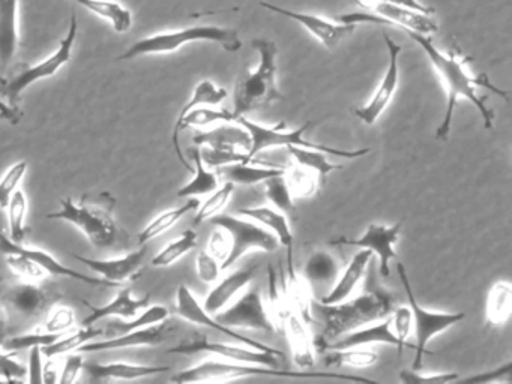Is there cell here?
Here are the masks:
<instances>
[{"instance_id":"obj_1","label":"cell","mask_w":512,"mask_h":384,"mask_svg":"<svg viewBox=\"0 0 512 384\" xmlns=\"http://www.w3.org/2000/svg\"><path fill=\"white\" fill-rule=\"evenodd\" d=\"M404 32L427 54L428 60H430L437 77L440 78L446 90L445 114H443L442 122L436 129L437 140L448 138L449 132H451L455 105L460 99H466L479 111L485 129L493 128L494 111L488 107L487 96L481 95L479 89L491 90V92L505 99H508V92L491 83L490 78L484 72L478 75L472 74L469 63L464 57L454 53V51H446L445 53V51L440 50L434 45L431 36L410 32V30H404Z\"/></svg>"},{"instance_id":"obj_2","label":"cell","mask_w":512,"mask_h":384,"mask_svg":"<svg viewBox=\"0 0 512 384\" xmlns=\"http://www.w3.org/2000/svg\"><path fill=\"white\" fill-rule=\"evenodd\" d=\"M317 311L322 318L323 329L319 338H314L316 350L323 351L331 342L358 327L389 317L394 311L395 296L382 287L370 288L364 293L334 305L317 302Z\"/></svg>"},{"instance_id":"obj_3","label":"cell","mask_w":512,"mask_h":384,"mask_svg":"<svg viewBox=\"0 0 512 384\" xmlns=\"http://www.w3.org/2000/svg\"><path fill=\"white\" fill-rule=\"evenodd\" d=\"M250 377H278V378H301V380H340L350 383H377L367 377L359 375L338 374V372H310L307 369L302 371H284L271 366L253 365V363L232 362V360L212 357L196 363L191 368L184 369L170 378L172 383H226V381L241 380Z\"/></svg>"},{"instance_id":"obj_4","label":"cell","mask_w":512,"mask_h":384,"mask_svg":"<svg viewBox=\"0 0 512 384\" xmlns=\"http://www.w3.org/2000/svg\"><path fill=\"white\" fill-rule=\"evenodd\" d=\"M115 206L116 198L107 191L98 195L85 194L79 203L67 197L61 200V210L49 213L47 218L70 222L88 237L95 248L110 249L118 245L122 236L113 216Z\"/></svg>"},{"instance_id":"obj_5","label":"cell","mask_w":512,"mask_h":384,"mask_svg":"<svg viewBox=\"0 0 512 384\" xmlns=\"http://www.w3.org/2000/svg\"><path fill=\"white\" fill-rule=\"evenodd\" d=\"M251 45L259 53V65L236 84L233 92V113L236 117L248 116L286 98L278 87L277 44L272 39L256 38Z\"/></svg>"},{"instance_id":"obj_6","label":"cell","mask_w":512,"mask_h":384,"mask_svg":"<svg viewBox=\"0 0 512 384\" xmlns=\"http://www.w3.org/2000/svg\"><path fill=\"white\" fill-rule=\"evenodd\" d=\"M193 42H212V44L221 45L229 53H236L242 48L238 30L233 27L203 24V26L185 27V29L169 30V32L146 36V38L134 42L125 53L118 57V60H133L136 57L151 56V54L175 53L179 48L193 44Z\"/></svg>"},{"instance_id":"obj_7","label":"cell","mask_w":512,"mask_h":384,"mask_svg":"<svg viewBox=\"0 0 512 384\" xmlns=\"http://www.w3.org/2000/svg\"><path fill=\"white\" fill-rule=\"evenodd\" d=\"M236 123L244 126L250 134V149H248V161L253 162L257 155L269 149H278V147H305V149L322 150L332 156H341V158L355 159L370 153V149L344 150L335 149V147L326 146V144H317L313 141L305 140L304 134L310 131L314 122L305 123L296 129H287L283 122L274 126L262 125V123L254 122L247 116H238Z\"/></svg>"},{"instance_id":"obj_8","label":"cell","mask_w":512,"mask_h":384,"mask_svg":"<svg viewBox=\"0 0 512 384\" xmlns=\"http://www.w3.org/2000/svg\"><path fill=\"white\" fill-rule=\"evenodd\" d=\"M77 32H79V23H77V15L73 14L71 15L67 36L62 39L61 45L52 56L47 57L37 65H29L25 62L17 63L8 77H0V99L4 98L14 110L22 111V108H20L22 93L35 81L53 77L59 69L64 68L70 62Z\"/></svg>"},{"instance_id":"obj_9","label":"cell","mask_w":512,"mask_h":384,"mask_svg":"<svg viewBox=\"0 0 512 384\" xmlns=\"http://www.w3.org/2000/svg\"><path fill=\"white\" fill-rule=\"evenodd\" d=\"M214 227L223 228L229 234L232 248L229 257L221 263V272L232 269L247 252L259 249L263 252H275L280 248L277 237L266 230L254 219L245 216H233L229 213H218L209 219Z\"/></svg>"},{"instance_id":"obj_10","label":"cell","mask_w":512,"mask_h":384,"mask_svg":"<svg viewBox=\"0 0 512 384\" xmlns=\"http://www.w3.org/2000/svg\"><path fill=\"white\" fill-rule=\"evenodd\" d=\"M397 270L401 284H403L404 291H406L407 299H409L410 309H412L413 330H415L416 336V353L412 369H421L422 363H424V356L428 351V344L440 333L446 332L455 324L463 321L466 318V314L464 312L431 311V309L419 305L415 293H413L412 284H410L404 264L397 263Z\"/></svg>"},{"instance_id":"obj_11","label":"cell","mask_w":512,"mask_h":384,"mask_svg":"<svg viewBox=\"0 0 512 384\" xmlns=\"http://www.w3.org/2000/svg\"><path fill=\"white\" fill-rule=\"evenodd\" d=\"M364 8L370 12H350V14L338 15L337 20L349 24H388V26L400 27L401 30L421 33L431 36L439 30V24L434 20L433 14L416 11L407 6L395 5V3L370 0L364 3Z\"/></svg>"},{"instance_id":"obj_12","label":"cell","mask_w":512,"mask_h":384,"mask_svg":"<svg viewBox=\"0 0 512 384\" xmlns=\"http://www.w3.org/2000/svg\"><path fill=\"white\" fill-rule=\"evenodd\" d=\"M169 354H191L208 353L220 359L232 360V362L253 363V365L271 366V368H280L281 363L286 360V354L283 351L274 348V350H256L248 345L224 344V342L209 341L206 335L194 336L190 341L181 342L176 347L167 351Z\"/></svg>"},{"instance_id":"obj_13","label":"cell","mask_w":512,"mask_h":384,"mask_svg":"<svg viewBox=\"0 0 512 384\" xmlns=\"http://www.w3.org/2000/svg\"><path fill=\"white\" fill-rule=\"evenodd\" d=\"M58 297V294L44 288L40 282H4L0 285V305L16 320H38L55 305Z\"/></svg>"},{"instance_id":"obj_14","label":"cell","mask_w":512,"mask_h":384,"mask_svg":"<svg viewBox=\"0 0 512 384\" xmlns=\"http://www.w3.org/2000/svg\"><path fill=\"white\" fill-rule=\"evenodd\" d=\"M215 320L230 329L256 330V332H278L269 309L266 308L262 293L257 288H250L232 303L214 315Z\"/></svg>"},{"instance_id":"obj_15","label":"cell","mask_w":512,"mask_h":384,"mask_svg":"<svg viewBox=\"0 0 512 384\" xmlns=\"http://www.w3.org/2000/svg\"><path fill=\"white\" fill-rule=\"evenodd\" d=\"M383 36H385L386 50H388V66H386L385 74L371 98L353 111V114L367 126H373L385 113L386 108L394 99L398 83H400V54L403 47L397 44L388 33Z\"/></svg>"},{"instance_id":"obj_16","label":"cell","mask_w":512,"mask_h":384,"mask_svg":"<svg viewBox=\"0 0 512 384\" xmlns=\"http://www.w3.org/2000/svg\"><path fill=\"white\" fill-rule=\"evenodd\" d=\"M401 227H403L401 221L394 225L376 224L374 222V224L368 225L367 230L358 239L341 237V239L331 240V245H347L368 249L379 258L380 275L383 278H388L389 273H391V261L397 258L395 245L400 239Z\"/></svg>"},{"instance_id":"obj_17","label":"cell","mask_w":512,"mask_h":384,"mask_svg":"<svg viewBox=\"0 0 512 384\" xmlns=\"http://www.w3.org/2000/svg\"><path fill=\"white\" fill-rule=\"evenodd\" d=\"M262 8L275 14L284 15L290 20L301 24L307 29L317 41L322 42L328 50H334L343 39L349 38L356 30L358 24L341 23V21L329 20L319 14H310V12L292 11V9L283 8V6L272 5V3H260Z\"/></svg>"},{"instance_id":"obj_18","label":"cell","mask_w":512,"mask_h":384,"mask_svg":"<svg viewBox=\"0 0 512 384\" xmlns=\"http://www.w3.org/2000/svg\"><path fill=\"white\" fill-rule=\"evenodd\" d=\"M176 314L184 318L188 323L217 330V332L223 333L224 336L232 339V341L239 342V344L248 345V347L256 348V350H274V347H269V345L263 344V342L257 341V339L241 335V333L236 332V330L218 323L214 315L209 314V312L203 308L196 294L184 284L179 285L178 291H176Z\"/></svg>"},{"instance_id":"obj_19","label":"cell","mask_w":512,"mask_h":384,"mask_svg":"<svg viewBox=\"0 0 512 384\" xmlns=\"http://www.w3.org/2000/svg\"><path fill=\"white\" fill-rule=\"evenodd\" d=\"M0 254H22L26 257L31 258L35 263L40 264L47 273L55 276H62V278L76 279V281L83 282L86 285H92V287L100 288H119L121 285L115 284V282L107 281L104 278H98V276H88L85 273L79 272V270L71 269V267L65 266L61 261L56 260L50 252L43 251V249L29 248V246L23 245V243H14L10 237L5 233H0Z\"/></svg>"},{"instance_id":"obj_20","label":"cell","mask_w":512,"mask_h":384,"mask_svg":"<svg viewBox=\"0 0 512 384\" xmlns=\"http://www.w3.org/2000/svg\"><path fill=\"white\" fill-rule=\"evenodd\" d=\"M173 330H175V326L167 318L161 323L140 327V329L131 330V332L124 333V335L110 336V338L101 339V341L88 342L77 351L97 353V351L122 350V348L155 347V345L166 342L172 335Z\"/></svg>"},{"instance_id":"obj_21","label":"cell","mask_w":512,"mask_h":384,"mask_svg":"<svg viewBox=\"0 0 512 384\" xmlns=\"http://www.w3.org/2000/svg\"><path fill=\"white\" fill-rule=\"evenodd\" d=\"M146 254L148 249L142 248L139 251L128 252L124 257L109 258V260H98V258L82 257V255H74V258L85 264L92 272L101 275V278L122 285V282L130 281L142 273Z\"/></svg>"},{"instance_id":"obj_22","label":"cell","mask_w":512,"mask_h":384,"mask_svg":"<svg viewBox=\"0 0 512 384\" xmlns=\"http://www.w3.org/2000/svg\"><path fill=\"white\" fill-rule=\"evenodd\" d=\"M373 258V252L368 251V249H361V251L356 252L352 260L347 264L346 269L338 273L331 290L319 300V303H322V305H334V303L350 299L356 293V290L361 287L365 273H367L368 266H370Z\"/></svg>"},{"instance_id":"obj_23","label":"cell","mask_w":512,"mask_h":384,"mask_svg":"<svg viewBox=\"0 0 512 384\" xmlns=\"http://www.w3.org/2000/svg\"><path fill=\"white\" fill-rule=\"evenodd\" d=\"M239 215L245 218L254 219L260 225L271 231L281 246H284L287 251V269H289V276L295 275L296 270L293 266V237L292 227H290L289 219L286 213L281 210L275 209L274 206H257L247 207V209H239Z\"/></svg>"},{"instance_id":"obj_24","label":"cell","mask_w":512,"mask_h":384,"mask_svg":"<svg viewBox=\"0 0 512 384\" xmlns=\"http://www.w3.org/2000/svg\"><path fill=\"white\" fill-rule=\"evenodd\" d=\"M373 344L395 345L400 354V342L392 330L391 315L383 320L374 321L367 326L358 327L346 335L340 336L328 345L325 350H346V348H361Z\"/></svg>"},{"instance_id":"obj_25","label":"cell","mask_w":512,"mask_h":384,"mask_svg":"<svg viewBox=\"0 0 512 384\" xmlns=\"http://www.w3.org/2000/svg\"><path fill=\"white\" fill-rule=\"evenodd\" d=\"M257 266H245L242 269L229 273L224 278H218L214 287L209 291L203 302V308L211 315L217 314L235 300L241 291H244L256 278Z\"/></svg>"},{"instance_id":"obj_26","label":"cell","mask_w":512,"mask_h":384,"mask_svg":"<svg viewBox=\"0 0 512 384\" xmlns=\"http://www.w3.org/2000/svg\"><path fill=\"white\" fill-rule=\"evenodd\" d=\"M85 305L89 308L88 317L83 320V326H94L98 321L104 318H122V320H130L140 314L142 309L148 308L151 305V296L136 299L133 296V291L130 287H119L118 294L115 299L110 300L109 303L103 306H94L91 303Z\"/></svg>"},{"instance_id":"obj_27","label":"cell","mask_w":512,"mask_h":384,"mask_svg":"<svg viewBox=\"0 0 512 384\" xmlns=\"http://www.w3.org/2000/svg\"><path fill=\"white\" fill-rule=\"evenodd\" d=\"M281 329L289 342L295 365L301 369L313 368L316 365L317 350L308 324L295 312H290L281 323Z\"/></svg>"},{"instance_id":"obj_28","label":"cell","mask_w":512,"mask_h":384,"mask_svg":"<svg viewBox=\"0 0 512 384\" xmlns=\"http://www.w3.org/2000/svg\"><path fill=\"white\" fill-rule=\"evenodd\" d=\"M193 143L197 147H211L221 150H241L248 152L250 149V134L244 126L236 122L220 123L215 128L206 129L194 135Z\"/></svg>"},{"instance_id":"obj_29","label":"cell","mask_w":512,"mask_h":384,"mask_svg":"<svg viewBox=\"0 0 512 384\" xmlns=\"http://www.w3.org/2000/svg\"><path fill=\"white\" fill-rule=\"evenodd\" d=\"M85 369L94 380H139L151 375L169 372L170 366L139 365V363L85 362Z\"/></svg>"},{"instance_id":"obj_30","label":"cell","mask_w":512,"mask_h":384,"mask_svg":"<svg viewBox=\"0 0 512 384\" xmlns=\"http://www.w3.org/2000/svg\"><path fill=\"white\" fill-rule=\"evenodd\" d=\"M19 44V0H0V65L13 62Z\"/></svg>"},{"instance_id":"obj_31","label":"cell","mask_w":512,"mask_h":384,"mask_svg":"<svg viewBox=\"0 0 512 384\" xmlns=\"http://www.w3.org/2000/svg\"><path fill=\"white\" fill-rule=\"evenodd\" d=\"M221 182H230L233 185L253 186L266 182L271 177L284 174V168L272 165H254L253 162H235L217 168Z\"/></svg>"},{"instance_id":"obj_32","label":"cell","mask_w":512,"mask_h":384,"mask_svg":"<svg viewBox=\"0 0 512 384\" xmlns=\"http://www.w3.org/2000/svg\"><path fill=\"white\" fill-rule=\"evenodd\" d=\"M188 155H190L191 161L194 162V177L187 185L182 186L176 195L179 198H191L211 194L221 185L217 170H212V168H208L203 164L202 158H200L199 147H191L188 150Z\"/></svg>"},{"instance_id":"obj_33","label":"cell","mask_w":512,"mask_h":384,"mask_svg":"<svg viewBox=\"0 0 512 384\" xmlns=\"http://www.w3.org/2000/svg\"><path fill=\"white\" fill-rule=\"evenodd\" d=\"M512 311V285L509 281H497L488 291L485 320L493 327L508 323Z\"/></svg>"},{"instance_id":"obj_34","label":"cell","mask_w":512,"mask_h":384,"mask_svg":"<svg viewBox=\"0 0 512 384\" xmlns=\"http://www.w3.org/2000/svg\"><path fill=\"white\" fill-rule=\"evenodd\" d=\"M199 204L200 201L197 200L196 197H191L190 200H188L187 203L182 204V206L166 210V212L155 216V218L152 219L145 228H143L142 233L139 234L140 245H145L149 240H154L155 237L161 236V234L169 231L170 228L175 227V225L178 224L185 215L197 210Z\"/></svg>"},{"instance_id":"obj_35","label":"cell","mask_w":512,"mask_h":384,"mask_svg":"<svg viewBox=\"0 0 512 384\" xmlns=\"http://www.w3.org/2000/svg\"><path fill=\"white\" fill-rule=\"evenodd\" d=\"M98 17L106 18L118 33H125L133 27V12L115 0H74Z\"/></svg>"},{"instance_id":"obj_36","label":"cell","mask_w":512,"mask_h":384,"mask_svg":"<svg viewBox=\"0 0 512 384\" xmlns=\"http://www.w3.org/2000/svg\"><path fill=\"white\" fill-rule=\"evenodd\" d=\"M338 273L340 267L337 260L329 252L317 251L308 258L302 276L310 285H331L337 279Z\"/></svg>"},{"instance_id":"obj_37","label":"cell","mask_w":512,"mask_h":384,"mask_svg":"<svg viewBox=\"0 0 512 384\" xmlns=\"http://www.w3.org/2000/svg\"><path fill=\"white\" fill-rule=\"evenodd\" d=\"M101 335H104V329L94 326H83L82 329L76 330V332L59 336L52 344L41 347V351H43V356L53 359V357L64 356V354L71 353V351H77L82 345L94 341V339Z\"/></svg>"},{"instance_id":"obj_38","label":"cell","mask_w":512,"mask_h":384,"mask_svg":"<svg viewBox=\"0 0 512 384\" xmlns=\"http://www.w3.org/2000/svg\"><path fill=\"white\" fill-rule=\"evenodd\" d=\"M170 317L169 309L163 305H149L145 308V311L140 312L130 320H110L107 324V329L104 330L107 338L110 336L124 335V333L131 332V330L140 329V327L151 326V324L161 323V321L167 320Z\"/></svg>"},{"instance_id":"obj_39","label":"cell","mask_w":512,"mask_h":384,"mask_svg":"<svg viewBox=\"0 0 512 384\" xmlns=\"http://www.w3.org/2000/svg\"><path fill=\"white\" fill-rule=\"evenodd\" d=\"M290 308L296 315L302 318L305 323L310 324L314 321V308L313 300H311L310 284L305 281L304 276L295 275L289 276L287 281V290L284 293Z\"/></svg>"},{"instance_id":"obj_40","label":"cell","mask_w":512,"mask_h":384,"mask_svg":"<svg viewBox=\"0 0 512 384\" xmlns=\"http://www.w3.org/2000/svg\"><path fill=\"white\" fill-rule=\"evenodd\" d=\"M287 150H289L295 164L314 171L319 176L320 182H325L326 177L332 171L340 170L341 168V165L332 164L328 159V153L322 152V150L305 149V147L296 146L287 147Z\"/></svg>"},{"instance_id":"obj_41","label":"cell","mask_w":512,"mask_h":384,"mask_svg":"<svg viewBox=\"0 0 512 384\" xmlns=\"http://www.w3.org/2000/svg\"><path fill=\"white\" fill-rule=\"evenodd\" d=\"M284 179H286L287 186L295 200L313 197L320 186L319 176L314 171L301 167L295 162L284 168Z\"/></svg>"},{"instance_id":"obj_42","label":"cell","mask_w":512,"mask_h":384,"mask_svg":"<svg viewBox=\"0 0 512 384\" xmlns=\"http://www.w3.org/2000/svg\"><path fill=\"white\" fill-rule=\"evenodd\" d=\"M197 231L193 228L185 230L178 239L172 240L169 245L164 246L154 258L151 264L154 267H169L173 266L176 261L181 260L188 252L197 248Z\"/></svg>"},{"instance_id":"obj_43","label":"cell","mask_w":512,"mask_h":384,"mask_svg":"<svg viewBox=\"0 0 512 384\" xmlns=\"http://www.w3.org/2000/svg\"><path fill=\"white\" fill-rule=\"evenodd\" d=\"M326 366H352V368H370L379 360V354L373 350H359V348H346V350H326Z\"/></svg>"},{"instance_id":"obj_44","label":"cell","mask_w":512,"mask_h":384,"mask_svg":"<svg viewBox=\"0 0 512 384\" xmlns=\"http://www.w3.org/2000/svg\"><path fill=\"white\" fill-rule=\"evenodd\" d=\"M8 227H10V239L14 243H25L26 239V215H28V198L22 189H17L8 203Z\"/></svg>"},{"instance_id":"obj_45","label":"cell","mask_w":512,"mask_h":384,"mask_svg":"<svg viewBox=\"0 0 512 384\" xmlns=\"http://www.w3.org/2000/svg\"><path fill=\"white\" fill-rule=\"evenodd\" d=\"M233 191H235V185L230 182H223L214 192L209 194L203 203L197 207L196 216H194V225L203 224V222L209 221L212 216L218 215L223 212L224 207L229 204L232 200Z\"/></svg>"},{"instance_id":"obj_46","label":"cell","mask_w":512,"mask_h":384,"mask_svg":"<svg viewBox=\"0 0 512 384\" xmlns=\"http://www.w3.org/2000/svg\"><path fill=\"white\" fill-rule=\"evenodd\" d=\"M263 183H265L266 197L274 204L275 209L281 210L286 215H295L296 200L293 198L289 186H287L284 174L271 177Z\"/></svg>"},{"instance_id":"obj_47","label":"cell","mask_w":512,"mask_h":384,"mask_svg":"<svg viewBox=\"0 0 512 384\" xmlns=\"http://www.w3.org/2000/svg\"><path fill=\"white\" fill-rule=\"evenodd\" d=\"M5 258H7L8 267H10L16 275H19L20 278L25 279V281L43 282L44 279L47 278V275H49L40 264L35 263V261L26 257V255L7 254Z\"/></svg>"},{"instance_id":"obj_48","label":"cell","mask_w":512,"mask_h":384,"mask_svg":"<svg viewBox=\"0 0 512 384\" xmlns=\"http://www.w3.org/2000/svg\"><path fill=\"white\" fill-rule=\"evenodd\" d=\"M28 162L19 161L8 168L7 173L0 179V209H7L14 192L19 189L20 182L26 176Z\"/></svg>"},{"instance_id":"obj_49","label":"cell","mask_w":512,"mask_h":384,"mask_svg":"<svg viewBox=\"0 0 512 384\" xmlns=\"http://www.w3.org/2000/svg\"><path fill=\"white\" fill-rule=\"evenodd\" d=\"M200 158L203 164L208 168L224 167V165L235 164V162H250L248 161L247 153L241 150H221L211 149V147H199Z\"/></svg>"},{"instance_id":"obj_50","label":"cell","mask_w":512,"mask_h":384,"mask_svg":"<svg viewBox=\"0 0 512 384\" xmlns=\"http://www.w3.org/2000/svg\"><path fill=\"white\" fill-rule=\"evenodd\" d=\"M400 380L404 384H448L460 381L457 372H422L421 369H403Z\"/></svg>"},{"instance_id":"obj_51","label":"cell","mask_w":512,"mask_h":384,"mask_svg":"<svg viewBox=\"0 0 512 384\" xmlns=\"http://www.w3.org/2000/svg\"><path fill=\"white\" fill-rule=\"evenodd\" d=\"M392 330L400 342V354L403 353L404 348H415V345L407 344V338L413 330L412 309L410 306L400 305L395 306L391 314Z\"/></svg>"},{"instance_id":"obj_52","label":"cell","mask_w":512,"mask_h":384,"mask_svg":"<svg viewBox=\"0 0 512 384\" xmlns=\"http://www.w3.org/2000/svg\"><path fill=\"white\" fill-rule=\"evenodd\" d=\"M61 336V333H28V335L14 336V338L5 339L2 347L7 351H20L32 347H44V345L52 344Z\"/></svg>"},{"instance_id":"obj_53","label":"cell","mask_w":512,"mask_h":384,"mask_svg":"<svg viewBox=\"0 0 512 384\" xmlns=\"http://www.w3.org/2000/svg\"><path fill=\"white\" fill-rule=\"evenodd\" d=\"M26 375H28V369L17 360L14 351L10 353L0 351V380L13 383V381L23 380Z\"/></svg>"},{"instance_id":"obj_54","label":"cell","mask_w":512,"mask_h":384,"mask_svg":"<svg viewBox=\"0 0 512 384\" xmlns=\"http://www.w3.org/2000/svg\"><path fill=\"white\" fill-rule=\"evenodd\" d=\"M511 372H512V362L511 360H506L502 365L497 366V368L491 369V371L479 372L476 375H470V377L460 378L464 383H509L511 381Z\"/></svg>"},{"instance_id":"obj_55","label":"cell","mask_w":512,"mask_h":384,"mask_svg":"<svg viewBox=\"0 0 512 384\" xmlns=\"http://www.w3.org/2000/svg\"><path fill=\"white\" fill-rule=\"evenodd\" d=\"M197 275L205 284H214L221 273V263L208 251H200L196 258Z\"/></svg>"},{"instance_id":"obj_56","label":"cell","mask_w":512,"mask_h":384,"mask_svg":"<svg viewBox=\"0 0 512 384\" xmlns=\"http://www.w3.org/2000/svg\"><path fill=\"white\" fill-rule=\"evenodd\" d=\"M76 324V315L70 306H59L50 312L49 320L46 323V332L62 333Z\"/></svg>"},{"instance_id":"obj_57","label":"cell","mask_w":512,"mask_h":384,"mask_svg":"<svg viewBox=\"0 0 512 384\" xmlns=\"http://www.w3.org/2000/svg\"><path fill=\"white\" fill-rule=\"evenodd\" d=\"M230 248H232V242H230L229 234L223 228L215 227L214 233L209 237L208 249L206 251L217 258L220 263H223L227 257H229Z\"/></svg>"},{"instance_id":"obj_58","label":"cell","mask_w":512,"mask_h":384,"mask_svg":"<svg viewBox=\"0 0 512 384\" xmlns=\"http://www.w3.org/2000/svg\"><path fill=\"white\" fill-rule=\"evenodd\" d=\"M85 362V357L82 354H68L67 359H65L64 369H62L61 375H59V383H76L80 372L85 368Z\"/></svg>"},{"instance_id":"obj_59","label":"cell","mask_w":512,"mask_h":384,"mask_svg":"<svg viewBox=\"0 0 512 384\" xmlns=\"http://www.w3.org/2000/svg\"><path fill=\"white\" fill-rule=\"evenodd\" d=\"M43 351L41 347H32L31 356H29L28 381L29 383H43Z\"/></svg>"},{"instance_id":"obj_60","label":"cell","mask_w":512,"mask_h":384,"mask_svg":"<svg viewBox=\"0 0 512 384\" xmlns=\"http://www.w3.org/2000/svg\"><path fill=\"white\" fill-rule=\"evenodd\" d=\"M23 111L14 110L7 102L0 99V119L7 120L11 125H17L22 120Z\"/></svg>"},{"instance_id":"obj_61","label":"cell","mask_w":512,"mask_h":384,"mask_svg":"<svg viewBox=\"0 0 512 384\" xmlns=\"http://www.w3.org/2000/svg\"><path fill=\"white\" fill-rule=\"evenodd\" d=\"M58 369H56V363L53 360H49L46 365L43 366V383L53 384L58 383Z\"/></svg>"},{"instance_id":"obj_62","label":"cell","mask_w":512,"mask_h":384,"mask_svg":"<svg viewBox=\"0 0 512 384\" xmlns=\"http://www.w3.org/2000/svg\"><path fill=\"white\" fill-rule=\"evenodd\" d=\"M5 339H7V336H5L4 329H2V327H0V347H2V345H4Z\"/></svg>"}]
</instances>
